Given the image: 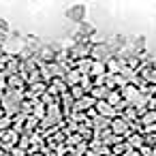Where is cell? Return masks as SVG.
<instances>
[{"instance_id":"1","label":"cell","mask_w":156,"mask_h":156,"mask_svg":"<svg viewBox=\"0 0 156 156\" xmlns=\"http://www.w3.org/2000/svg\"><path fill=\"white\" fill-rule=\"evenodd\" d=\"M66 15H69L71 20H83V15H86V7H83V5L71 7V9L66 11Z\"/></svg>"}]
</instances>
